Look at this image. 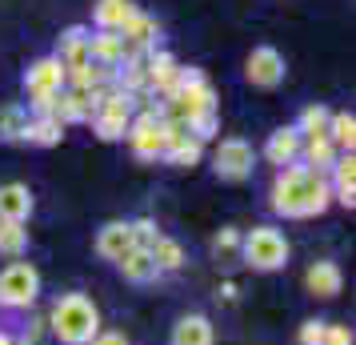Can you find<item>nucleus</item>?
Listing matches in <instances>:
<instances>
[{"label":"nucleus","mask_w":356,"mask_h":345,"mask_svg":"<svg viewBox=\"0 0 356 345\" xmlns=\"http://www.w3.org/2000/svg\"><path fill=\"white\" fill-rule=\"evenodd\" d=\"M332 205V189L328 177L312 173L308 164H284L276 169V181L268 189V209L284 221H308V217H321Z\"/></svg>","instance_id":"nucleus-1"},{"label":"nucleus","mask_w":356,"mask_h":345,"mask_svg":"<svg viewBox=\"0 0 356 345\" xmlns=\"http://www.w3.org/2000/svg\"><path fill=\"white\" fill-rule=\"evenodd\" d=\"M44 325L60 345H88L100 333V309L88 293H60L52 301Z\"/></svg>","instance_id":"nucleus-2"},{"label":"nucleus","mask_w":356,"mask_h":345,"mask_svg":"<svg viewBox=\"0 0 356 345\" xmlns=\"http://www.w3.org/2000/svg\"><path fill=\"white\" fill-rule=\"evenodd\" d=\"M216 109V89L209 84V77L200 72V68H180V77H177V89L168 93V97L156 105V113L168 116V121H193V116L200 113H212Z\"/></svg>","instance_id":"nucleus-3"},{"label":"nucleus","mask_w":356,"mask_h":345,"mask_svg":"<svg viewBox=\"0 0 356 345\" xmlns=\"http://www.w3.org/2000/svg\"><path fill=\"white\" fill-rule=\"evenodd\" d=\"M289 237L276 225H252L248 233H241V261L257 273H276L289 265Z\"/></svg>","instance_id":"nucleus-4"},{"label":"nucleus","mask_w":356,"mask_h":345,"mask_svg":"<svg viewBox=\"0 0 356 345\" xmlns=\"http://www.w3.org/2000/svg\"><path fill=\"white\" fill-rule=\"evenodd\" d=\"M36 297H40V273L33 261H8L0 269V309H33Z\"/></svg>","instance_id":"nucleus-5"},{"label":"nucleus","mask_w":356,"mask_h":345,"mask_svg":"<svg viewBox=\"0 0 356 345\" xmlns=\"http://www.w3.org/2000/svg\"><path fill=\"white\" fill-rule=\"evenodd\" d=\"M132 97L124 93V89H116V84H108L104 93H100V105L97 113H92V132H97L100 141H124V132H129L132 125Z\"/></svg>","instance_id":"nucleus-6"},{"label":"nucleus","mask_w":356,"mask_h":345,"mask_svg":"<svg viewBox=\"0 0 356 345\" xmlns=\"http://www.w3.org/2000/svg\"><path fill=\"white\" fill-rule=\"evenodd\" d=\"M252 164H257V153H252V145L244 137H225V141H216V148H212V173L228 185L248 181L252 177Z\"/></svg>","instance_id":"nucleus-7"},{"label":"nucleus","mask_w":356,"mask_h":345,"mask_svg":"<svg viewBox=\"0 0 356 345\" xmlns=\"http://www.w3.org/2000/svg\"><path fill=\"white\" fill-rule=\"evenodd\" d=\"M124 141H129L132 157L136 161H161L164 157V116L145 109V113H132V125L124 132Z\"/></svg>","instance_id":"nucleus-8"},{"label":"nucleus","mask_w":356,"mask_h":345,"mask_svg":"<svg viewBox=\"0 0 356 345\" xmlns=\"http://www.w3.org/2000/svg\"><path fill=\"white\" fill-rule=\"evenodd\" d=\"M100 93H104V89H60L52 116H56L65 129L68 125H84V121H92V113H97Z\"/></svg>","instance_id":"nucleus-9"},{"label":"nucleus","mask_w":356,"mask_h":345,"mask_svg":"<svg viewBox=\"0 0 356 345\" xmlns=\"http://www.w3.org/2000/svg\"><path fill=\"white\" fill-rule=\"evenodd\" d=\"M244 81L252 84V89H276V84L284 81V56H280V49L260 45V49L248 52V61H244Z\"/></svg>","instance_id":"nucleus-10"},{"label":"nucleus","mask_w":356,"mask_h":345,"mask_svg":"<svg viewBox=\"0 0 356 345\" xmlns=\"http://www.w3.org/2000/svg\"><path fill=\"white\" fill-rule=\"evenodd\" d=\"M120 40H124V61H132V56H148V52L156 49V40H161V24H156V17H148V13H132V20L120 29ZM120 61V65H124Z\"/></svg>","instance_id":"nucleus-11"},{"label":"nucleus","mask_w":356,"mask_h":345,"mask_svg":"<svg viewBox=\"0 0 356 345\" xmlns=\"http://www.w3.org/2000/svg\"><path fill=\"white\" fill-rule=\"evenodd\" d=\"M177 77H180V65H177L172 52L152 49L145 56V89L152 97H168V93L177 89Z\"/></svg>","instance_id":"nucleus-12"},{"label":"nucleus","mask_w":356,"mask_h":345,"mask_svg":"<svg viewBox=\"0 0 356 345\" xmlns=\"http://www.w3.org/2000/svg\"><path fill=\"white\" fill-rule=\"evenodd\" d=\"M20 84H24L29 97H33V93H60V89H65V65H60L56 56H40V61H33V65L24 68Z\"/></svg>","instance_id":"nucleus-13"},{"label":"nucleus","mask_w":356,"mask_h":345,"mask_svg":"<svg viewBox=\"0 0 356 345\" xmlns=\"http://www.w3.org/2000/svg\"><path fill=\"white\" fill-rule=\"evenodd\" d=\"M305 289L312 297H321V301H332V297L344 289V273H340V265L337 261H312L305 269Z\"/></svg>","instance_id":"nucleus-14"},{"label":"nucleus","mask_w":356,"mask_h":345,"mask_svg":"<svg viewBox=\"0 0 356 345\" xmlns=\"http://www.w3.org/2000/svg\"><path fill=\"white\" fill-rule=\"evenodd\" d=\"M92 249H97V257H104V261H120L132 245V229H129V221H108V225H100L97 229V241H92Z\"/></svg>","instance_id":"nucleus-15"},{"label":"nucleus","mask_w":356,"mask_h":345,"mask_svg":"<svg viewBox=\"0 0 356 345\" xmlns=\"http://www.w3.org/2000/svg\"><path fill=\"white\" fill-rule=\"evenodd\" d=\"M328 189H332V201L353 209L356 205V157L353 153H340L337 164L328 169Z\"/></svg>","instance_id":"nucleus-16"},{"label":"nucleus","mask_w":356,"mask_h":345,"mask_svg":"<svg viewBox=\"0 0 356 345\" xmlns=\"http://www.w3.org/2000/svg\"><path fill=\"white\" fill-rule=\"evenodd\" d=\"M300 132L292 129V125H284V129L268 132V141H264V161L276 164V169H284V164H296L300 161Z\"/></svg>","instance_id":"nucleus-17"},{"label":"nucleus","mask_w":356,"mask_h":345,"mask_svg":"<svg viewBox=\"0 0 356 345\" xmlns=\"http://www.w3.org/2000/svg\"><path fill=\"white\" fill-rule=\"evenodd\" d=\"M168 345H216V329H212V321L204 313H184L172 325Z\"/></svg>","instance_id":"nucleus-18"},{"label":"nucleus","mask_w":356,"mask_h":345,"mask_svg":"<svg viewBox=\"0 0 356 345\" xmlns=\"http://www.w3.org/2000/svg\"><path fill=\"white\" fill-rule=\"evenodd\" d=\"M36 209L33 201V189L20 181H8L0 185V221H29Z\"/></svg>","instance_id":"nucleus-19"},{"label":"nucleus","mask_w":356,"mask_h":345,"mask_svg":"<svg viewBox=\"0 0 356 345\" xmlns=\"http://www.w3.org/2000/svg\"><path fill=\"white\" fill-rule=\"evenodd\" d=\"M88 36H92V29H84V24H68L65 33H60V40H56V61L65 68H76L88 61Z\"/></svg>","instance_id":"nucleus-20"},{"label":"nucleus","mask_w":356,"mask_h":345,"mask_svg":"<svg viewBox=\"0 0 356 345\" xmlns=\"http://www.w3.org/2000/svg\"><path fill=\"white\" fill-rule=\"evenodd\" d=\"M116 269L124 273V281H132V285H152V281H161L164 273L156 269V261H152V253L148 249H129L120 261H116Z\"/></svg>","instance_id":"nucleus-21"},{"label":"nucleus","mask_w":356,"mask_h":345,"mask_svg":"<svg viewBox=\"0 0 356 345\" xmlns=\"http://www.w3.org/2000/svg\"><path fill=\"white\" fill-rule=\"evenodd\" d=\"M132 13H136L132 0H97L92 4V24H97V33H120L132 20Z\"/></svg>","instance_id":"nucleus-22"},{"label":"nucleus","mask_w":356,"mask_h":345,"mask_svg":"<svg viewBox=\"0 0 356 345\" xmlns=\"http://www.w3.org/2000/svg\"><path fill=\"white\" fill-rule=\"evenodd\" d=\"M88 61L92 65H104V68H120V61H124V40H120V33H92L88 36Z\"/></svg>","instance_id":"nucleus-23"},{"label":"nucleus","mask_w":356,"mask_h":345,"mask_svg":"<svg viewBox=\"0 0 356 345\" xmlns=\"http://www.w3.org/2000/svg\"><path fill=\"white\" fill-rule=\"evenodd\" d=\"M337 145L328 141V137H316V141H305L300 145V164H308L312 173H321V177H328V169L337 164Z\"/></svg>","instance_id":"nucleus-24"},{"label":"nucleus","mask_w":356,"mask_h":345,"mask_svg":"<svg viewBox=\"0 0 356 345\" xmlns=\"http://www.w3.org/2000/svg\"><path fill=\"white\" fill-rule=\"evenodd\" d=\"M60 137H65V125L56 116H29V129H24V141L20 145L52 148V145H60Z\"/></svg>","instance_id":"nucleus-25"},{"label":"nucleus","mask_w":356,"mask_h":345,"mask_svg":"<svg viewBox=\"0 0 356 345\" xmlns=\"http://www.w3.org/2000/svg\"><path fill=\"white\" fill-rule=\"evenodd\" d=\"M24 129H29V109L24 105H0V141L4 145H20L24 141Z\"/></svg>","instance_id":"nucleus-26"},{"label":"nucleus","mask_w":356,"mask_h":345,"mask_svg":"<svg viewBox=\"0 0 356 345\" xmlns=\"http://www.w3.org/2000/svg\"><path fill=\"white\" fill-rule=\"evenodd\" d=\"M328 121H332V109L308 105V109H300V116H296L292 129L300 132V141H316V137H328Z\"/></svg>","instance_id":"nucleus-27"},{"label":"nucleus","mask_w":356,"mask_h":345,"mask_svg":"<svg viewBox=\"0 0 356 345\" xmlns=\"http://www.w3.org/2000/svg\"><path fill=\"white\" fill-rule=\"evenodd\" d=\"M24 253H29V229H24V221H0V257L20 261Z\"/></svg>","instance_id":"nucleus-28"},{"label":"nucleus","mask_w":356,"mask_h":345,"mask_svg":"<svg viewBox=\"0 0 356 345\" xmlns=\"http://www.w3.org/2000/svg\"><path fill=\"white\" fill-rule=\"evenodd\" d=\"M164 164H172V169H196V164L204 161V145L196 141V137H184V141H177V145L164 148Z\"/></svg>","instance_id":"nucleus-29"},{"label":"nucleus","mask_w":356,"mask_h":345,"mask_svg":"<svg viewBox=\"0 0 356 345\" xmlns=\"http://www.w3.org/2000/svg\"><path fill=\"white\" fill-rule=\"evenodd\" d=\"M148 253H152V261H156V269H161V273H177V269H184V249H180V241L164 237V233L152 241V249H148Z\"/></svg>","instance_id":"nucleus-30"},{"label":"nucleus","mask_w":356,"mask_h":345,"mask_svg":"<svg viewBox=\"0 0 356 345\" xmlns=\"http://www.w3.org/2000/svg\"><path fill=\"white\" fill-rule=\"evenodd\" d=\"M328 141L337 145V153H353V145H356V116L353 113H332V121H328Z\"/></svg>","instance_id":"nucleus-31"},{"label":"nucleus","mask_w":356,"mask_h":345,"mask_svg":"<svg viewBox=\"0 0 356 345\" xmlns=\"http://www.w3.org/2000/svg\"><path fill=\"white\" fill-rule=\"evenodd\" d=\"M212 257L220 265H236L241 261V229H220L216 237H212Z\"/></svg>","instance_id":"nucleus-32"},{"label":"nucleus","mask_w":356,"mask_h":345,"mask_svg":"<svg viewBox=\"0 0 356 345\" xmlns=\"http://www.w3.org/2000/svg\"><path fill=\"white\" fill-rule=\"evenodd\" d=\"M188 132H193V137L200 141V145H204V141H212V137L220 132V113L212 109V113H200V116H193V121H188Z\"/></svg>","instance_id":"nucleus-33"},{"label":"nucleus","mask_w":356,"mask_h":345,"mask_svg":"<svg viewBox=\"0 0 356 345\" xmlns=\"http://www.w3.org/2000/svg\"><path fill=\"white\" fill-rule=\"evenodd\" d=\"M129 229H132V245L136 249H152V241L161 237V229H156L152 217H136V221H129Z\"/></svg>","instance_id":"nucleus-34"},{"label":"nucleus","mask_w":356,"mask_h":345,"mask_svg":"<svg viewBox=\"0 0 356 345\" xmlns=\"http://www.w3.org/2000/svg\"><path fill=\"white\" fill-rule=\"evenodd\" d=\"M324 329H328L324 317H308L305 325H300V333H296V342H300V345H321L324 342Z\"/></svg>","instance_id":"nucleus-35"},{"label":"nucleus","mask_w":356,"mask_h":345,"mask_svg":"<svg viewBox=\"0 0 356 345\" xmlns=\"http://www.w3.org/2000/svg\"><path fill=\"white\" fill-rule=\"evenodd\" d=\"M44 317H29L24 321V329H20V337H17V345H40V337H44Z\"/></svg>","instance_id":"nucleus-36"},{"label":"nucleus","mask_w":356,"mask_h":345,"mask_svg":"<svg viewBox=\"0 0 356 345\" xmlns=\"http://www.w3.org/2000/svg\"><path fill=\"white\" fill-rule=\"evenodd\" d=\"M321 345H353V329H348V325H332V321H328Z\"/></svg>","instance_id":"nucleus-37"},{"label":"nucleus","mask_w":356,"mask_h":345,"mask_svg":"<svg viewBox=\"0 0 356 345\" xmlns=\"http://www.w3.org/2000/svg\"><path fill=\"white\" fill-rule=\"evenodd\" d=\"M88 345H129V337H124V333H116V329H100Z\"/></svg>","instance_id":"nucleus-38"},{"label":"nucleus","mask_w":356,"mask_h":345,"mask_svg":"<svg viewBox=\"0 0 356 345\" xmlns=\"http://www.w3.org/2000/svg\"><path fill=\"white\" fill-rule=\"evenodd\" d=\"M236 293H241L236 281H225V285H220V297H225V301H236Z\"/></svg>","instance_id":"nucleus-39"},{"label":"nucleus","mask_w":356,"mask_h":345,"mask_svg":"<svg viewBox=\"0 0 356 345\" xmlns=\"http://www.w3.org/2000/svg\"><path fill=\"white\" fill-rule=\"evenodd\" d=\"M0 345H17V337H13L8 329H0Z\"/></svg>","instance_id":"nucleus-40"}]
</instances>
